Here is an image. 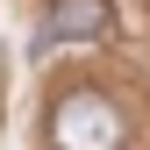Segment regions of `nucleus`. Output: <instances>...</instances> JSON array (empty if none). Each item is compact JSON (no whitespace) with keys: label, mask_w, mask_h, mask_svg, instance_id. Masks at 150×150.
I'll return each mask as SVG.
<instances>
[{"label":"nucleus","mask_w":150,"mask_h":150,"mask_svg":"<svg viewBox=\"0 0 150 150\" xmlns=\"http://www.w3.org/2000/svg\"><path fill=\"white\" fill-rule=\"evenodd\" d=\"M122 136H129V122L107 93L71 86L50 100V150H122Z\"/></svg>","instance_id":"f257e3e1"},{"label":"nucleus","mask_w":150,"mask_h":150,"mask_svg":"<svg viewBox=\"0 0 150 150\" xmlns=\"http://www.w3.org/2000/svg\"><path fill=\"white\" fill-rule=\"evenodd\" d=\"M100 29H107V7H100V0H57L50 22L36 29V50H50V43H86V36H100Z\"/></svg>","instance_id":"f03ea898"}]
</instances>
